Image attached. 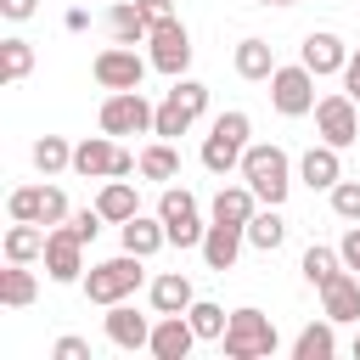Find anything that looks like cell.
Listing matches in <instances>:
<instances>
[{
    "label": "cell",
    "instance_id": "obj_25",
    "mask_svg": "<svg viewBox=\"0 0 360 360\" xmlns=\"http://www.w3.org/2000/svg\"><path fill=\"white\" fill-rule=\"evenodd\" d=\"M287 242V219L270 208V202H259V214L248 219V248H259V253H276Z\"/></svg>",
    "mask_w": 360,
    "mask_h": 360
},
{
    "label": "cell",
    "instance_id": "obj_21",
    "mask_svg": "<svg viewBox=\"0 0 360 360\" xmlns=\"http://www.w3.org/2000/svg\"><path fill=\"white\" fill-rule=\"evenodd\" d=\"M96 208H101V219H107V225H124V219H135V214H141L135 180H107V186L96 191Z\"/></svg>",
    "mask_w": 360,
    "mask_h": 360
},
{
    "label": "cell",
    "instance_id": "obj_45",
    "mask_svg": "<svg viewBox=\"0 0 360 360\" xmlns=\"http://www.w3.org/2000/svg\"><path fill=\"white\" fill-rule=\"evenodd\" d=\"M259 6H298V0H259Z\"/></svg>",
    "mask_w": 360,
    "mask_h": 360
},
{
    "label": "cell",
    "instance_id": "obj_14",
    "mask_svg": "<svg viewBox=\"0 0 360 360\" xmlns=\"http://www.w3.org/2000/svg\"><path fill=\"white\" fill-rule=\"evenodd\" d=\"M197 343H202V338H197V326H191L186 315H158V321H152V343H146V349H152L158 360H186Z\"/></svg>",
    "mask_w": 360,
    "mask_h": 360
},
{
    "label": "cell",
    "instance_id": "obj_4",
    "mask_svg": "<svg viewBox=\"0 0 360 360\" xmlns=\"http://www.w3.org/2000/svg\"><path fill=\"white\" fill-rule=\"evenodd\" d=\"M202 107H208V84H197V79H174V90L158 101V124H152V135H163V141H174V135H186L197 118H202Z\"/></svg>",
    "mask_w": 360,
    "mask_h": 360
},
{
    "label": "cell",
    "instance_id": "obj_5",
    "mask_svg": "<svg viewBox=\"0 0 360 360\" xmlns=\"http://www.w3.org/2000/svg\"><path fill=\"white\" fill-rule=\"evenodd\" d=\"M141 276H146V270H141V253H129V248H124L118 259H101V264H96L90 276H84V298L107 309V304L129 298V292L141 287Z\"/></svg>",
    "mask_w": 360,
    "mask_h": 360
},
{
    "label": "cell",
    "instance_id": "obj_41",
    "mask_svg": "<svg viewBox=\"0 0 360 360\" xmlns=\"http://www.w3.org/2000/svg\"><path fill=\"white\" fill-rule=\"evenodd\" d=\"M141 11H146V22H163V17H174V0H135Z\"/></svg>",
    "mask_w": 360,
    "mask_h": 360
},
{
    "label": "cell",
    "instance_id": "obj_7",
    "mask_svg": "<svg viewBox=\"0 0 360 360\" xmlns=\"http://www.w3.org/2000/svg\"><path fill=\"white\" fill-rule=\"evenodd\" d=\"M315 129H321V141L326 146H354L360 141V101L349 96V90H338V96H321L315 101Z\"/></svg>",
    "mask_w": 360,
    "mask_h": 360
},
{
    "label": "cell",
    "instance_id": "obj_17",
    "mask_svg": "<svg viewBox=\"0 0 360 360\" xmlns=\"http://www.w3.org/2000/svg\"><path fill=\"white\" fill-rule=\"evenodd\" d=\"M321 315H332V321H360V276H349V264L321 287Z\"/></svg>",
    "mask_w": 360,
    "mask_h": 360
},
{
    "label": "cell",
    "instance_id": "obj_13",
    "mask_svg": "<svg viewBox=\"0 0 360 360\" xmlns=\"http://www.w3.org/2000/svg\"><path fill=\"white\" fill-rule=\"evenodd\" d=\"M298 62H304L315 79H326V73H343V68H349V45H343L332 28H315V34H304Z\"/></svg>",
    "mask_w": 360,
    "mask_h": 360
},
{
    "label": "cell",
    "instance_id": "obj_30",
    "mask_svg": "<svg viewBox=\"0 0 360 360\" xmlns=\"http://www.w3.org/2000/svg\"><path fill=\"white\" fill-rule=\"evenodd\" d=\"M180 174V152H174V141H152L146 152H141V180H174Z\"/></svg>",
    "mask_w": 360,
    "mask_h": 360
},
{
    "label": "cell",
    "instance_id": "obj_22",
    "mask_svg": "<svg viewBox=\"0 0 360 360\" xmlns=\"http://www.w3.org/2000/svg\"><path fill=\"white\" fill-rule=\"evenodd\" d=\"M259 214V197H253V186L242 180V186H219L214 191V219H225V225H242L248 231V219Z\"/></svg>",
    "mask_w": 360,
    "mask_h": 360
},
{
    "label": "cell",
    "instance_id": "obj_46",
    "mask_svg": "<svg viewBox=\"0 0 360 360\" xmlns=\"http://www.w3.org/2000/svg\"><path fill=\"white\" fill-rule=\"evenodd\" d=\"M354 360H360V332H354Z\"/></svg>",
    "mask_w": 360,
    "mask_h": 360
},
{
    "label": "cell",
    "instance_id": "obj_3",
    "mask_svg": "<svg viewBox=\"0 0 360 360\" xmlns=\"http://www.w3.org/2000/svg\"><path fill=\"white\" fill-rule=\"evenodd\" d=\"M248 112H219L214 118V129H208V141H202V169L208 174H231V169H242V152H248Z\"/></svg>",
    "mask_w": 360,
    "mask_h": 360
},
{
    "label": "cell",
    "instance_id": "obj_36",
    "mask_svg": "<svg viewBox=\"0 0 360 360\" xmlns=\"http://www.w3.org/2000/svg\"><path fill=\"white\" fill-rule=\"evenodd\" d=\"M39 191H45V186H17V191H11V202H6V208H11V219H34V225H39Z\"/></svg>",
    "mask_w": 360,
    "mask_h": 360
},
{
    "label": "cell",
    "instance_id": "obj_2",
    "mask_svg": "<svg viewBox=\"0 0 360 360\" xmlns=\"http://www.w3.org/2000/svg\"><path fill=\"white\" fill-rule=\"evenodd\" d=\"M276 321L264 315V309H231V326H225V338H219V349H225V360H270L276 354Z\"/></svg>",
    "mask_w": 360,
    "mask_h": 360
},
{
    "label": "cell",
    "instance_id": "obj_38",
    "mask_svg": "<svg viewBox=\"0 0 360 360\" xmlns=\"http://www.w3.org/2000/svg\"><path fill=\"white\" fill-rule=\"evenodd\" d=\"M107 219H101V208H79V214H68V231L79 236V242H96V231H101Z\"/></svg>",
    "mask_w": 360,
    "mask_h": 360
},
{
    "label": "cell",
    "instance_id": "obj_44",
    "mask_svg": "<svg viewBox=\"0 0 360 360\" xmlns=\"http://www.w3.org/2000/svg\"><path fill=\"white\" fill-rule=\"evenodd\" d=\"M62 22H68V28H73V34H84V28H90V11H84V6H73V11H68V17H62Z\"/></svg>",
    "mask_w": 360,
    "mask_h": 360
},
{
    "label": "cell",
    "instance_id": "obj_34",
    "mask_svg": "<svg viewBox=\"0 0 360 360\" xmlns=\"http://www.w3.org/2000/svg\"><path fill=\"white\" fill-rule=\"evenodd\" d=\"M332 214L349 219V225H360V180H338L332 186Z\"/></svg>",
    "mask_w": 360,
    "mask_h": 360
},
{
    "label": "cell",
    "instance_id": "obj_28",
    "mask_svg": "<svg viewBox=\"0 0 360 360\" xmlns=\"http://www.w3.org/2000/svg\"><path fill=\"white\" fill-rule=\"evenodd\" d=\"M107 28H112V45H146V34H152V22H146L141 6H112Z\"/></svg>",
    "mask_w": 360,
    "mask_h": 360
},
{
    "label": "cell",
    "instance_id": "obj_26",
    "mask_svg": "<svg viewBox=\"0 0 360 360\" xmlns=\"http://www.w3.org/2000/svg\"><path fill=\"white\" fill-rule=\"evenodd\" d=\"M124 231V248L129 253H141V259H152L163 242H169V231H163V219H146V214H135V219H124L118 225Z\"/></svg>",
    "mask_w": 360,
    "mask_h": 360
},
{
    "label": "cell",
    "instance_id": "obj_20",
    "mask_svg": "<svg viewBox=\"0 0 360 360\" xmlns=\"http://www.w3.org/2000/svg\"><path fill=\"white\" fill-rule=\"evenodd\" d=\"M45 242H51V225L17 219V225L6 231V259H11V264H34V259H45Z\"/></svg>",
    "mask_w": 360,
    "mask_h": 360
},
{
    "label": "cell",
    "instance_id": "obj_24",
    "mask_svg": "<svg viewBox=\"0 0 360 360\" xmlns=\"http://www.w3.org/2000/svg\"><path fill=\"white\" fill-rule=\"evenodd\" d=\"M34 298H39V281H34V270L6 259V270H0V304H6V309H28Z\"/></svg>",
    "mask_w": 360,
    "mask_h": 360
},
{
    "label": "cell",
    "instance_id": "obj_33",
    "mask_svg": "<svg viewBox=\"0 0 360 360\" xmlns=\"http://www.w3.org/2000/svg\"><path fill=\"white\" fill-rule=\"evenodd\" d=\"M158 219H163V225H174V219H197V197H191L186 186H163V197H158Z\"/></svg>",
    "mask_w": 360,
    "mask_h": 360
},
{
    "label": "cell",
    "instance_id": "obj_11",
    "mask_svg": "<svg viewBox=\"0 0 360 360\" xmlns=\"http://www.w3.org/2000/svg\"><path fill=\"white\" fill-rule=\"evenodd\" d=\"M45 276H51V281H84V242H79L68 225H51V242H45Z\"/></svg>",
    "mask_w": 360,
    "mask_h": 360
},
{
    "label": "cell",
    "instance_id": "obj_43",
    "mask_svg": "<svg viewBox=\"0 0 360 360\" xmlns=\"http://www.w3.org/2000/svg\"><path fill=\"white\" fill-rule=\"evenodd\" d=\"M34 6H39V0H0V11H6L11 22H22V17H34Z\"/></svg>",
    "mask_w": 360,
    "mask_h": 360
},
{
    "label": "cell",
    "instance_id": "obj_35",
    "mask_svg": "<svg viewBox=\"0 0 360 360\" xmlns=\"http://www.w3.org/2000/svg\"><path fill=\"white\" fill-rule=\"evenodd\" d=\"M28 68H34V45H28V39H6V79L22 84Z\"/></svg>",
    "mask_w": 360,
    "mask_h": 360
},
{
    "label": "cell",
    "instance_id": "obj_42",
    "mask_svg": "<svg viewBox=\"0 0 360 360\" xmlns=\"http://www.w3.org/2000/svg\"><path fill=\"white\" fill-rule=\"evenodd\" d=\"M343 90L360 101V51H349V68H343Z\"/></svg>",
    "mask_w": 360,
    "mask_h": 360
},
{
    "label": "cell",
    "instance_id": "obj_29",
    "mask_svg": "<svg viewBox=\"0 0 360 360\" xmlns=\"http://www.w3.org/2000/svg\"><path fill=\"white\" fill-rule=\"evenodd\" d=\"M236 73H242V79H270V73H276L270 39H242V45H236Z\"/></svg>",
    "mask_w": 360,
    "mask_h": 360
},
{
    "label": "cell",
    "instance_id": "obj_19",
    "mask_svg": "<svg viewBox=\"0 0 360 360\" xmlns=\"http://www.w3.org/2000/svg\"><path fill=\"white\" fill-rule=\"evenodd\" d=\"M152 309L158 315H186L191 304H197V292H191V276H180V270H163V276H152Z\"/></svg>",
    "mask_w": 360,
    "mask_h": 360
},
{
    "label": "cell",
    "instance_id": "obj_8",
    "mask_svg": "<svg viewBox=\"0 0 360 360\" xmlns=\"http://www.w3.org/2000/svg\"><path fill=\"white\" fill-rule=\"evenodd\" d=\"M146 45H152L146 56H152V68H158V73L180 79V73L191 68V34H186V22H180V17H163V22H152Z\"/></svg>",
    "mask_w": 360,
    "mask_h": 360
},
{
    "label": "cell",
    "instance_id": "obj_16",
    "mask_svg": "<svg viewBox=\"0 0 360 360\" xmlns=\"http://www.w3.org/2000/svg\"><path fill=\"white\" fill-rule=\"evenodd\" d=\"M112 169H118V146H112L107 129L73 146V174H84V180H112Z\"/></svg>",
    "mask_w": 360,
    "mask_h": 360
},
{
    "label": "cell",
    "instance_id": "obj_15",
    "mask_svg": "<svg viewBox=\"0 0 360 360\" xmlns=\"http://www.w3.org/2000/svg\"><path fill=\"white\" fill-rule=\"evenodd\" d=\"M242 242H248V231L242 225H225V219H214L208 231H202V259H208V270H236V259H242Z\"/></svg>",
    "mask_w": 360,
    "mask_h": 360
},
{
    "label": "cell",
    "instance_id": "obj_12",
    "mask_svg": "<svg viewBox=\"0 0 360 360\" xmlns=\"http://www.w3.org/2000/svg\"><path fill=\"white\" fill-rule=\"evenodd\" d=\"M101 326H107V343L112 349H146L152 343V321L135 309V304H107V315H101Z\"/></svg>",
    "mask_w": 360,
    "mask_h": 360
},
{
    "label": "cell",
    "instance_id": "obj_27",
    "mask_svg": "<svg viewBox=\"0 0 360 360\" xmlns=\"http://www.w3.org/2000/svg\"><path fill=\"white\" fill-rule=\"evenodd\" d=\"M298 270H304V281L321 292V287L343 270V253H338V248H326V242H309V248H304V259H298Z\"/></svg>",
    "mask_w": 360,
    "mask_h": 360
},
{
    "label": "cell",
    "instance_id": "obj_37",
    "mask_svg": "<svg viewBox=\"0 0 360 360\" xmlns=\"http://www.w3.org/2000/svg\"><path fill=\"white\" fill-rule=\"evenodd\" d=\"M39 225H68V197H62V186H45V191H39Z\"/></svg>",
    "mask_w": 360,
    "mask_h": 360
},
{
    "label": "cell",
    "instance_id": "obj_31",
    "mask_svg": "<svg viewBox=\"0 0 360 360\" xmlns=\"http://www.w3.org/2000/svg\"><path fill=\"white\" fill-rule=\"evenodd\" d=\"M34 169L51 180V174H62V169H73V146L62 141V135H39L34 141Z\"/></svg>",
    "mask_w": 360,
    "mask_h": 360
},
{
    "label": "cell",
    "instance_id": "obj_10",
    "mask_svg": "<svg viewBox=\"0 0 360 360\" xmlns=\"http://www.w3.org/2000/svg\"><path fill=\"white\" fill-rule=\"evenodd\" d=\"M146 68H152V56H135V45H107V51L90 62V73H96L101 90H141Z\"/></svg>",
    "mask_w": 360,
    "mask_h": 360
},
{
    "label": "cell",
    "instance_id": "obj_40",
    "mask_svg": "<svg viewBox=\"0 0 360 360\" xmlns=\"http://www.w3.org/2000/svg\"><path fill=\"white\" fill-rule=\"evenodd\" d=\"M338 253H343V264H349V270H360V225H349V231H343Z\"/></svg>",
    "mask_w": 360,
    "mask_h": 360
},
{
    "label": "cell",
    "instance_id": "obj_1",
    "mask_svg": "<svg viewBox=\"0 0 360 360\" xmlns=\"http://www.w3.org/2000/svg\"><path fill=\"white\" fill-rule=\"evenodd\" d=\"M236 174H242V180L253 186V197L270 202V208H281L287 191H292V158H287L281 146H248Z\"/></svg>",
    "mask_w": 360,
    "mask_h": 360
},
{
    "label": "cell",
    "instance_id": "obj_32",
    "mask_svg": "<svg viewBox=\"0 0 360 360\" xmlns=\"http://www.w3.org/2000/svg\"><path fill=\"white\" fill-rule=\"evenodd\" d=\"M186 321L197 326V338H202V343H219V338H225V326H231V315H225L219 304H208V298H197V304L186 309Z\"/></svg>",
    "mask_w": 360,
    "mask_h": 360
},
{
    "label": "cell",
    "instance_id": "obj_23",
    "mask_svg": "<svg viewBox=\"0 0 360 360\" xmlns=\"http://www.w3.org/2000/svg\"><path fill=\"white\" fill-rule=\"evenodd\" d=\"M332 326H338L332 315L309 321V326L292 338V360H332V354H338V332H332Z\"/></svg>",
    "mask_w": 360,
    "mask_h": 360
},
{
    "label": "cell",
    "instance_id": "obj_18",
    "mask_svg": "<svg viewBox=\"0 0 360 360\" xmlns=\"http://www.w3.org/2000/svg\"><path fill=\"white\" fill-rule=\"evenodd\" d=\"M298 180L309 186V191H332L338 180H343V163H338V146H309L304 158H298Z\"/></svg>",
    "mask_w": 360,
    "mask_h": 360
},
{
    "label": "cell",
    "instance_id": "obj_39",
    "mask_svg": "<svg viewBox=\"0 0 360 360\" xmlns=\"http://www.w3.org/2000/svg\"><path fill=\"white\" fill-rule=\"evenodd\" d=\"M51 354H56V360H90V343H84V338H56Z\"/></svg>",
    "mask_w": 360,
    "mask_h": 360
},
{
    "label": "cell",
    "instance_id": "obj_6",
    "mask_svg": "<svg viewBox=\"0 0 360 360\" xmlns=\"http://www.w3.org/2000/svg\"><path fill=\"white\" fill-rule=\"evenodd\" d=\"M152 124H158V107L141 90H112L101 101V129L107 135H152Z\"/></svg>",
    "mask_w": 360,
    "mask_h": 360
},
{
    "label": "cell",
    "instance_id": "obj_9",
    "mask_svg": "<svg viewBox=\"0 0 360 360\" xmlns=\"http://www.w3.org/2000/svg\"><path fill=\"white\" fill-rule=\"evenodd\" d=\"M270 107H276L281 118H304V112H315V73H309L304 62L276 68V73H270Z\"/></svg>",
    "mask_w": 360,
    "mask_h": 360
}]
</instances>
